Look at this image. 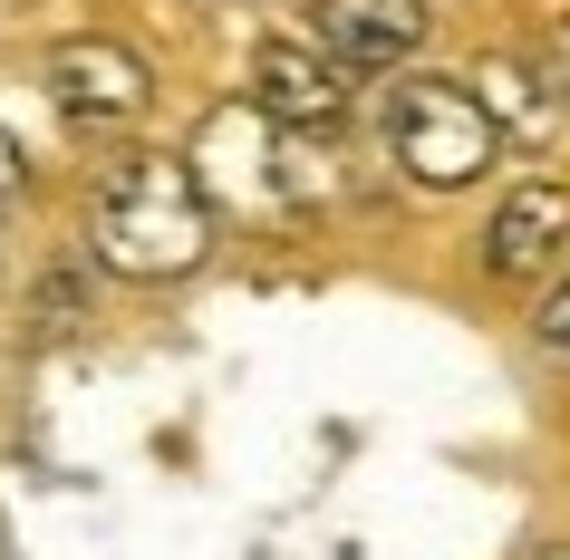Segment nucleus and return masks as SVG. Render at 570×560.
<instances>
[{
  "mask_svg": "<svg viewBox=\"0 0 570 560\" xmlns=\"http://www.w3.org/2000/svg\"><path fill=\"white\" fill-rule=\"evenodd\" d=\"M88 252L126 281H184L213 252V204L184 155H126L88 204Z\"/></svg>",
  "mask_w": 570,
  "mask_h": 560,
  "instance_id": "obj_1",
  "label": "nucleus"
},
{
  "mask_svg": "<svg viewBox=\"0 0 570 560\" xmlns=\"http://www.w3.org/2000/svg\"><path fill=\"white\" fill-rule=\"evenodd\" d=\"M387 146H396V165L416 184L454 194V184H474L483 165H493L503 126H493V107H483L474 88H454V78H406V88L387 97Z\"/></svg>",
  "mask_w": 570,
  "mask_h": 560,
  "instance_id": "obj_2",
  "label": "nucleus"
},
{
  "mask_svg": "<svg viewBox=\"0 0 570 560\" xmlns=\"http://www.w3.org/2000/svg\"><path fill=\"white\" fill-rule=\"evenodd\" d=\"M252 88H262L271 126H291V136H330L348 117V68L320 59V39H262V59H252Z\"/></svg>",
  "mask_w": 570,
  "mask_h": 560,
  "instance_id": "obj_3",
  "label": "nucleus"
},
{
  "mask_svg": "<svg viewBox=\"0 0 570 560\" xmlns=\"http://www.w3.org/2000/svg\"><path fill=\"white\" fill-rule=\"evenodd\" d=\"M49 97L78 126H117L155 97V78H146V59L126 39H68V49H49Z\"/></svg>",
  "mask_w": 570,
  "mask_h": 560,
  "instance_id": "obj_4",
  "label": "nucleus"
},
{
  "mask_svg": "<svg viewBox=\"0 0 570 560\" xmlns=\"http://www.w3.org/2000/svg\"><path fill=\"white\" fill-rule=\"evenodd\" d=\"M309 39L338 68H396V59L425 49V0H320Z\"/></svg>",
  "mask_w": 570,
  "mask_h": 560,
  "instance_id": "obj_5",
  "label": "nucleus"
},
{
  "mask_svg": "<svg viewBox=\"0 0 570 560\" xmlns=\"http://www.w3.org/2000/svg\"><path fill=\"white\" fill-rule=\"evenodd\" d=\"M570 252V184H512L493 233H483V271L493 281H532Z\"/></svg>",
  "mask_w": 570,
  "mask_h": 560,
  "instance_id": "obj_6",
  "label": "nucleus"
},
{
  "mask_svg": "<svg viewBox=\"0 0 570 560\" xmlns=\"http://www.w3.org/2000/svg\"><path fill=\"white\" fill-rule=\"evenodd\" d=\"M68 320H78V262L49 271V299H39V338H59Z\"/></svg>",
  "mask_w": 570,
  "mask_h": 560,
  "instance_id": "obj_7",
  "label": "nucleus"
},
{
  "mask_svg": "<svg viewBox=\"0 0 570 560\" xmlns=\"http://www.w3.org/2000/svg\"><path fill=\"white\" fill-rule=\"evenodd\" d=\"M541 78H551V97H570V20H551V39H541Z\"/></svg>",
  "mask_w": 570,
  "mask_h": 560,
  "instance_id": "obj_8",
  "label": "nucleus"
},
{
  "mask_svg": "<svg viewBox=\"0 0 570 560\" xmlns=\"http://www.w3.org/2000/svg\"><path fill=\"white\" fill-rule=\"evenodd\" d=\"M541 338H551V348L570 357V281H561V291H551V310H541Z\"/></svg>",
  "mask_w": 570,
  "mask_h": 560,
  "instance_id": "obj_9",
  "label": "nucleus"
},
{
  "mask_svg": "<svg viewBox=\"0 0 570 560\" xmlns=\"http://www.w3.org/2000/svg\"><path fill=\"white\" fill-rule=\"evenodd\" d=\"M0 204H20V146H10V126H0Z\"/></svg>",
  "mask_w": 570,
  "mask_h": 560,
  "instance_id": "obj_10",
  "label": "nucleus"
},
{
  "mask_svg": "<svg viewBox=\"0 0 570 560\" xmlns=\"http://www.w3.org/2000/svg\"><path fill=\"white\" fill-rule=\"evenodd\" d=\"M541 560H570V541H561V551H541Z\"/></svg>",
  "mask_w": 570,
  "mask_h": 560,
  "instance_id": "obj_11",
  "label": "nucleus"
}]
</instances>
